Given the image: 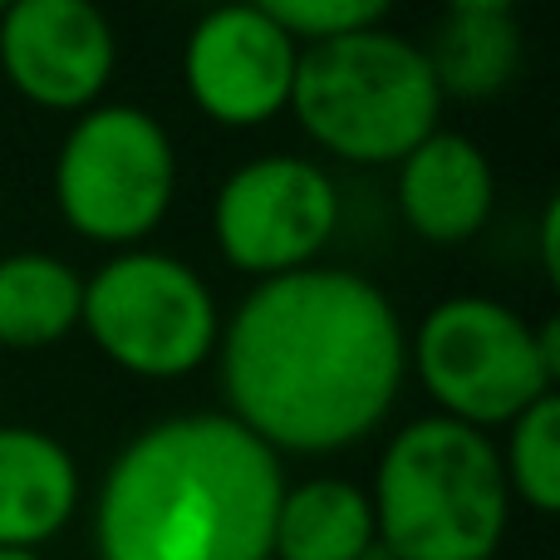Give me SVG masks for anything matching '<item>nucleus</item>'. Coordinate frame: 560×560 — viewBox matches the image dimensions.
<instances>
[{"label": "nucleus", "mask_w": 560, "mask_h": 560, "mask_svg": "<svg viewBox=\"0 0 560 560\" xmlns=\"http://www.w3.org/2000/svg\"><path fill=\"white\" fill-rule=\"evenodd\" d=\"M374 551V506L369 492L345 477H310L285 487L276 512V560H364Z\"/></svg>", "instance_id": "4468645a"}, {"label": "nucleus", "mask_w": 560, "mask_h": 560, "mask_svg": "<svg viewBox=\"0 0 560 560\" xmlns=\"http://www.w3.org/2000/svg\"><path fill=\"white\" fill-rule=\"evenodd\" d=\"M0 560H45L39 551H0Z\"/></svg>", "instance_id": "aec40b11"}, {"label": "nucleus", "mask_w": 560, "mask_h": 560, "mask_svg": "<svg viewBox=\"0 0 560 560\" xmlns=\"http://www.w3.org/2000/svg\"><path fill=\"white\" fill-rule=\"evenodd\" d=\"M339 226V192L310 158H256L222 183L212 207V232L226 266L276 280L315 266Z\"/></svg>", "instance_id": "6e6552de"}, {"label": "nucleus", "mask_w": 560, "mask_h": 560, "mask_svg": "<svg viewBox=\"0 0 560 560\" xmlns=\"http://www.w3.org/2000/svg\"><path fill=\"white\" fill-rule=\"evenodd\" d=\"M280 457L226 413L143 428L104 472L98 560H271Z\"/></svg>", "instance_id": "f03ea898"}, {"label": "nucleus", "mask_w": 560, "mask_h": 560, "mask_svg": "<svg viewBox=\"0 0 560 560\" xmlns=\"http://www.w3.org/2000/svg\"><path fill=\"white\" fill-rule=\"evenodd\" d=\"M5 5H10V0H0V15H5Z\"/></svg>", "instance_id": "412c9836"}, {"label": "nucleus", "mask_w": 560, "mask_h": 560, "mask_svg": "<svg viewBox=\"0 0 560 560\" xmlns=\"http://www.w3.org/2000/svg\"><path fill=\"white\" fill-rule=\"evenodd\" d=\"M536 349H541V359H546V369L560 378V325L556 319H546L541 329H536Z\"/></svg>", "instance_id": "6ab92c4d"}, {"label": "nucleus", "mask_w": 560, "mask_h": 560, "mask_svg": "<svg viewBox=\"0 0 560 560\" xmlns=\"http://www.w3.org/2000/svg\"><path fill=\"white\" fill-rule=\"evenodd\" d=\"M443 94L487 98L522 65V25L512 0H453L423 49Z\"/></svg>", "instance_id": "ddd939ff"}, {"label": "nucleus", "mask_w": 560, "mask_h": 560, "mask_svg": "<svg viewBox=\"0 0 560 560\" xmlns=\"http://www.w3.org/2000/svg\"><path fill=\"white\" fill-rule=\"evenodd\" d=\"M300 45L266 5H222L192 25L183 79L192 104L222 128H261L290 108Z\"/></svg>", "instance_id": "1a4fd4ad"}, {"label": "nucleus", "mask_w": 560, "mask_h": 560, "mask_svg": "<svg viewBox=\"0 0 560 560\" xmlns=\"http://www.w3.org/2000/svg\"><path fill=\"white\" fill-rule=\"evenodd\" d=\"M541 261L546 276L560 280V202H546L541 212Z\"/></svg>", "instance_id": "a211bd4d"}, {"label": "nucleus", "mask_w": 560, "mask_h": 560, "mask_svg": "<svg viewBox=\"0 0 560 560\" xmlns=\"http://www.w3.org/2000/svg\"><path fill=\"white\" fill-rule=\"evenodd\" d=\"M114 65V30L89 0H15L0 15V69L10 89L49 114H89Z\"/></svg>", "instance_id": "9d476101"}, {"label": "nucleus", "mask_w": 560, "mask_h": 560, "mask_svg": "<svg viewBox=\"0 0 560 560\" xmlns=\"http://www.w3.org/2000/svg\"><path fill=\"white\" fill-rule=\"evenodd\" d=\"M217 339L226 418L276 457L359 443L388 418L408 374L394 300L335 266L256 280Z\"/></svg>", "instance_id": "f257e3e1"}, {"label": "nucleus", "mask_w": 560, "mask_h": 560, "mask_svg": "<svg viewBox=\"0 0 560 560\" xmlns=\"http://www.w3.org/2000/svg\"><path fill=\"white\" fill-rule=\"evenodd\" d=\"M266 15L285 30L295 45H325L388 20L384 0H266Z\"/></svg>", "instance_id": "f3484780"}, {"label": "nucleus", "mask_w": 560, "mask_h": 560, "mask_svg": "<svg viewBox=\"0 0 560 560\" xmlns=\"http://www.w3.org/2000/svg\"><path fill=\"white\" fill-rule=\"evenodd\" d=\"M369 506L374 541L394 560H492L512 487L492 438L433 413L388 438Z\"/></svg>", "instance_id": "7ed1b4c3"}, {"label": "nucleus", "mask_w": 560, "mask_h": 560, "mask_svg": "<svg viewBox=\"0 0 560 560\" xmlns=\"http://www.w3.org/2000/svg\"><path fill=\"white\" fill-rule=\"evenodd\" d=\"M177 153L148 108L94 104L74 118L55 158V202L69 232L133 252L167 217Z\"/></svg>", "instance_id": "39448f33"}, {"label": "nucleus", "mask_w": 560, "mask_h": 560, "mask_svg": "<svg viewBox=\"0 0 560 560\" xmlns=\"http://www.w3.org/2000/svg\"><path fill=\"white\" fill-rule=\"evenodd\" d=\"M79 325L108 364L138 378H183L207 364L222 319L207 280L163 252H124L84 280Z\"/></svg>", "instance_id": "0eeeda50"}, {"label": "nucleus", "mask_w": 560, "mask_h": 560, "mask_svg": "<svg viewBox=\"0 0 560 560\" xmlns=\"http://www.w3.org/2000/svg\"><path fill=\"white\" fill-rule=\"evenodd\" d=\"M497 202V177L487 153L463 133H428L398 163L404 222L433 246H463L487 226Z\"/></svg>", "instance_id": "9b49d317"}, {"label": "nucleus", "mask_w": 560, "mask_h": 560, "mask_svg": "<svg viewBox=\"0 0 560 560\" xmlns=\"http://www.w3.org/2000/svg\"><path fill=\"white\" fill-rule=\"evenodd\" d=\"M79 512V467L39 428H0V551H35Z\"/></svg>", "instance_id": "f8f14e48"}, {"label": "nucleus", "mask_w": 560, "mask_h": 560, "mask_svg": "<svg viewBox=\"0 0 560 560\" xmlns=\"http://www.w3.org/2000/svg\"><path fill=\"white\" fill-rule=\"evenodd\" d=\"M438 108L443 89L423 45L384 25L300 49L290 114L345 163H404L428 133H438Z\"/></svg>", "instance_id": "20e7f679"}, {"label": "nucleus", "mask_w": 560, "mask_h": 560, "mask_svg": "<svg viewBox=\"0 0 560 560\" xmlns=\"http://www.w3.org/2000/svg\"><path fill=\"white\" fill-rule=\"evenodd\" d=\"M408 359L443 418L477 433L516 423L536 398L556 394L536 329L512 305L487 295H453L428 310Z\"/></svg>", "instance_id": "423d86ee"}, {"label": "nucleus", "mask_w": 560, "mask_h": 560, "mask_svg": "<svg viewBox=\"0 0 560 560\" xmlns=\"http://www.w3.org/2000/svg\"><path fill=\"white\" fill-rule=\"evenodd\" d=\"M84 276L45 252L0 256V349H49L79 325Z\"/></svg>", "instance_id": "2eb2a0df"}, {"label": "nucleus", "mask_w": 560, "mask_h": 560, "mask_svg": "<svg viewBox=\"0 0 560 560\" xmlns=\"http://www.w3.org/2000/svg\"><path fill=\"white\" fill-rule=\"evenodd\" d=\"M506 438L502 453V472L512 497H522L532 512L551 516L560 512V398L546 394L526 408Z\"/></svg>", "instance_id": "dca6fc26"}]
</instances>
